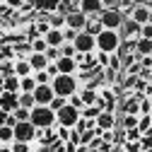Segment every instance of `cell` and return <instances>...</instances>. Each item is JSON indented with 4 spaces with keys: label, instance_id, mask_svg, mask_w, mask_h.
<instances>
[{
    "label": "cell",
    "instance_id": "16",
    "mask_svg": "<svg viewBox=\"0 0 152 152\" xmlns=\"http://www.w3.org/2000/svg\"><path fill=\"white\" fill-rule=\"evenodd\" d=\"M150 12H152V7H147V5H138L135 10H133V15H130V20H135L138 24H150Z\"/></svg>",
    "mask_w": 152,
    "mask_h": 152
},
{
    "label": "cell",
    "instance_id": "21",
    "mask_svg": "<svg viewBox=\"0 0 152 152\" xmlns=\"http://www.w3.org/2000/svg\"><path fill=\"white\" fill-rule=\"evenodd\" d=\"M113 123H116V118H113V113H111V111H102V113H99V118H97V128L109 130V128H113Z\"/></svg>",
    "mask_w": 152,
    "mask_h": 152
},
{
    "label": "cell",
    "instance_id": "32",
    "mask_svg": "<svg viewBox=\"0 0 152 152\" xmlns=\"http://www.w3.org/2000/svg\"><path fill=\"white\" fill-rule=\"evenodd\" d=\"M63 106H68V97H58V94H56V99L51 102V109L53 111H61Z\"/></svg>",
    "mask_w": 152,
    "mask_h": 152
},
{
    "label": "cell",
    "instance_id": "40",
    "mask_svg": "<svg viewBox=\"0 0 152 152\" xmlns=\"http://www.w3.org/2000/svg\"><path fill=\"white\" fill-rule=\"evenodd\" d=\"M150 24H152V12H150Z\"/></svg>",
    "mask_w": 152,
    "mask_h": 152
},
{
    "label": "cell",
    "instance_id": "28",
    "mask_svg": "<svg viewBox=\"0 0 152 152\" xmlns=\"http://www.w3.org/2000/svg\"><path fill=\"white\" fill-rule=\"evenodd\" d=\"M34 77H36V82L39 85H53V75L48 72V70H41V72H34Z\"/></svg>",
    "mask_w": 152,
    "mask_h": 152
},
{
    "label": "cell",
    "instance_id": "38",
    "mask_svg": "<svg viewBox=\"0 0 152 152\" xmlns=\"http://www.w3.org/2000/svg\"><path fill=\"white\" fill-rule=\"evenodd\" d=\"M0 152H15V150H12V145H3V147H0Z\"/></svg>",
    "mask_w": 152,
    "mask_h": 152
},
{
    "label": "cell",
    "instance_id": "15",
    "mask_svg": "<svg viewBox=\"0 0 152 152\" xmlns=\"http://www.w3.org/2000/svg\"><path fill=\"white\" fill-rule=\"evenodd\" d=\"M29 63H31L34 72H41V70H46L51 65V61H48L46 53H29Z\"/></svg>",
    "mask_w": 152,
    "mask_h": 152
},
{
    "label": "cell",
    "instance_id": "33",
    "mask_svg": "<svg viewBox=\"0 0 152 152\" xmlns=\"http://www.w3.org/2000/svg\"><path fill=\"white\" fill-rule=\"evenodd\" d=\"M17 116L15 113H3V126H10V128H17Z\"/></svg>",
    "mask_w": 152,
    "mask_h": 152
},
{
    "label": "cell",
    "instance_id": "7",
    "mask_svg": "<svg viewBox=\"0 0 152 152\" xmlns=\"http://www.w3.org/2000/svg\"><path fill=\"white\" fill-rule=\"evenodd\" d=\"M75 48H77V53H94L97 51V36H92L89 31H80L75 39Z\"/></svg>",
    "mask_w": 152,
    "mask_h": 152
},
{
    "label": "cell",
    "instance_id": "6",
    "mask_svg": "<svg viewBox=\"0 0 152 152\" xmlns=\"http://www.w3.org/2000/svg\"><path fill=\"white\" fill-rule=\"evenodd\" d=\"M39 135V128H36L31 121H20L15 128V138L20 142H34V138Z\"/></svg>",
    "mask_w": 152,
    "mask_h": 152
},
{
    "label": "cell",
    "instance_id": "36",
    "mask_svg": "<svg viewBox=\"0 0 152 152\" xmlns=\"http://www.w3.org/2000/svg\"><path fill=\"white\" fill-rule=\"evenodd\" d=\"M142 36H145V39H152V24H145L142 27Z\"/></svg>",
    "mask_w": 152,
    "mask_h": 152
},
{
    "label": "cell",
    "instance_id": "5",
    "mask_svg": "<svg viewBox=\"0 0 152 152\" xmlns=\"http://www.w3.org/2000/svg\"><path fill=\"white\" fill-rule=\"evenodd\" d=\"M99 20H102L104 29H113V31H118V29L123 27V22L128 20V17H126L121 10H104V12L99 15Z\"/></svg>",
    "mask_w": 152,
    "mask_h": 152
},
{
    "label": "cell",
    "instance_id": "17",
    "mask_svg": "<svg viewBox=\"0 0 152 152\" xmlns=\"http://www.w3.org/2000/svg\"><path fill=\"white\" fill-rule=\"evenodd\" d=\"M3 92L20 94L22 92V77H17V75H7V77H3Z\"/></svg>",
    "mask_w": 152,
    "mask_h": 152
},
{
    "label": "cell",
    "instance_id": "26",
    "mask_svg": "<svg viewBox=\"0 0 152 152\" xmlns=\"http://www.w3.org/2000/svg\"><path fill=\"white\" fill-rule=\"evenodd\" d=\"M80 94H82V99H85V104H87V106H94V104H99V94L94 92V89H82Z\"/></svg>",
    "mask_w": 152,
    "mask_h": 152
},
{
    "label": "cell",
    "instance_id": "11",
    "mask_svg": "<svg viewBox=\"0 0 152 152\" xmlns=\"http://www.w3.org/2000/svg\"><path fill=\"white\" fill-rule=\"evenodd\" d=\"M0 109H3V113H15L17 109H20V94L15 92H0Z\"/></svg>",
    "mask_w": 152,
    "mask_h": 152
},
{
    "label": "cell",
    "instance_id": "25",
    "mask_svg": "<svg viewBox=\"0 0 152 152\" xmlns=\"http://www.w3.org/2000/svg\"><path fill=\"white\" fill-rule=\"evenodd\" d=\"M31 53H46L48 51V41L44 39V36H39V39H31Z\"/></svg>",
    "mask_w": 152,
    "mask_h": 152
},
{
    "label": "cell",
    "instance_id": "13",
    "mask_svg": "<svg viewBox=\"0 0 152 152\" xmlns=\"http://www.w3.org/2000/svg\"><path fill=\"white\" fill-rule=\"evenodd\" d=\"M56 65H58V72H61V75H75V72H77V68H80V63L75 61V58H68V56L58 58V61H56Z\"/></svg>",
    "mask_w": 152,
    "mask_h": 152
},
{
    "label": "cell",
    "instance_id": "10",
    "mask_svg": "<svg viewBox=\"0 0 152 152\" xmlns=\"http://www.w3.org/2000/svg\"><path fill=\"white\" fill-rule=\"evenodd\" d=\"M34 97H36V106H51V102L56 99V89L53 85H39Z\"/></svg>",
    "mask_w": 152,
    "mask_h": 152
},
{
    "label": "cell",
    "instance_id": "27",
    "mask_svg": "<svg viewBox=\"0 0 152 152\" xmlns=\"http://www.w3.org/2000/svg\"><path fill=\"white\" fill-rule=\"evenodd\" d=\"M36 87H39V82H36L34 75H27V77H22V92H36Z\"/></svg>",
    "mask_w": 152,
    "mask_h": 152
},
{
    "label": "cell",
    "instance_id": "41",
    "mask_svg": "<svg viewBox=\"0 0 152 152\" xmlns=\"http://www.w3.org/2000/svg\"><path fill=\"white\" fill-rule=\"evenodd\" d=\"M27 3H34V0H27Z\"/></svg>",
    "mask_w": 152,
    "mask_h": 152
},
{
    "label": "cell",
    "instance_id": "23",
    "mask_svg": "<svg viewBox=\"0 0 152 152\" xmlns=\"http://www.w3.org/2000/svg\"><path fill=\"white\" fill-rule=\"evenodd\" d=\"M20 106H24V109H34L36 106L34 92H20Z\"/></svg>",
    "mask_w": 152,
    "mask_h": 152
},
{
    "label": "cell",
    "instance_id": "34",
    "mask_svg": "<svg viewBox=\"0 0 152 152\" xmlns=\"http://www.w3.org/2000/svg\"><path fill=\"white\" fill-rule=\"evenodd\" d=\"M29 145H31V142H20V140H15V142H12V150H15V152H31Z\"/></svg>",
    "mask_w": 152,
    "mask_h": 152
},
{
    "label": "cell",
    "instance_id": "39",
    "mask_svg": "<svg viewBox=\"0 0 152 152\" xmlns=\"http://www.w3.org/2000/svg\"><path fill=\"white\" fill-rule=\"evenodd\" d=\"M147 97H152V85H150V87H147Z\"/></svg>",
    "mask_w": 152,
    "mask_h": 152
},
{
    "label": "cell",
    "instance_id": "14",
    "mask_svg": "<svg viewBox=\"0 0 152 152\" xmlns=\"http://www.w3.org/2000/svg\"><path fill=\"white\" fill-rule=\"evenodd\" d=\"M145 56H152V39L140 36V39L135 41V61H142Z\"/></svg>",
    "mask_w": 152,
    "mask_h": 152
},
{
    "label": "cell",
    "instance_id": "31",
    "mask_svg": "<svg viewBox=\"0 0 152 152\" xmlns=\"http://www.w3.org/2000/svg\"><path fill=\"white\" fill-rule=\"evenodd\" d=\"M15 116H17V121H31V109H24V106H20L15 111Z\"/></svg>",
    "mask_w": 152,
    "mask_h": 152
},
{
    "label": "cell",
    "instance_id": "20",
    "mask_svg": "<svg viewBox=\"0 0 152 152\" xmlns=\"http://www.w3.org/2000/svg\"><path fill=\"white\" fill-rule=\"evenodd\" d=\"M34 7L39 10V12H56L61 5H58V0H34Z\"/></svg>",
    "mask_w": 152,
    "mask_h": 152
},
{
    "label": "cell",
    "instance_id": "12",
    "mask_svg": "<svg viewBox=\"0 0 152 152\" xmlns=\"http://www.w3.org/2000/svg\"><path fill=\"white\" fill-rule=\"evenodd\" d=\"M77 10H82L87 17H99L104 12V3H102V0H80V7Z\"/></svg>",
    "mask_w": 152,
    "mask_h": 152
},
{
    "label": "cell",
    "instance_id": "19",
    "mask_svg": "<svg viewBox=\"0 0 152 152\" xmlns=\"http://www.w3.org/2000/svg\"><path fill=\"white\" fill-rule=\"evenodd\" d=\"M15 75H17V77H27V75H34V68H31L29 58H17V61H15Z\"/></svg>",
    "mask_w": 152,
    "mask_h": 152
},
{
    "label": "cell",
    "instance_id": "22",
    "mask_svg": "<svg viewBox=\"0 0 152 152\" xmlns=\"http://www.w3.org/2000/svg\"><path fill=\"white\" fill-rule=\"evenodd\" d=\"M85 31H89L92 36H99V34L104 31L102 20H99V17H89V22H87V29H85Z\"/></svg>",
    "mask_w": 152,
    "mask_h": 152
},
{
    "label": "cell",
    "instance_id": "3",
    "mask_svg": "<svg viewBox=\"0 0 152 152\" xmlns=\"http://www.w3.org/2000/svg\"><path fill=\"white\" fill-rule=\"evenodd\" d=\"M53 89L58 97H72V94H77V77L75 75H58V77L53 80Z\"/></svg>",
    "mask_w": 152,
    "mask_h": 152
},
{
    "label": "cell",
    "instance_id": "8",
    "mask_svg": "<svg viewBox=\"0 0 152 152\" xmlns=\"http://www.w3.org/2000/svg\"><path fill=\"white\" fill-rule=\"evenodd\" d=\"M118 34H121V39H133V41H138L140 36H142V24H138L135 20H128L123 22V27L118 29Z\"/></svg>",
    "mask_w": 152,
    "mask_h": 152
},
{
    "label": "cell",
    "instance_id": "2",
    "mask_svg": "<svg viewBox=\"0 0 152 152\" xmlns=\"http://www.w3.org/2000/svg\"><path fill=\"white\" fill-rule=\"evenodd\" d=\"M121 44H123L121 34L113 31V29H104L97 36V51H104V53H118Z\"/></svg>",
    "mask_w": 152,
    "mask_h": 152
},
{
    "label": "cell",
    "instance_id": "30",
    "mask_svg": "<svg viewBox=\"0 0 152 152\" xmlns=\"http://www.w3.org/2000/svg\"><path fill=\"white\" fill-rule=\"evenodd\" d=\"M68 102H70V106H75V109H80V111H82V109L87 106V104H85V99H82V94H80V92H77V94H72V97H70Z\"/></svg>",
    "mask_w": 152,
    "mask_h": 152
},
{
    "label": "cell",
    "instance_id": "1",
    "mask_svg": "<svg viewBox=\"0 0 152 152\" xmlns=\"http://www.w3.org/2000/svg\"><path fill=\"white\" fill-rule=\"evenodd\" d=\"M31 123L39 130H46L53 123H58V113H56L51 106H34L31 109Z\"/></svg>",
    "mask_w": 152,
    "mask_h": 152
},
{
    "label": "cell",
    "instance_id": "24",
    "mask_svg": "<svg viewBox=\"0 0 152 152\" xmlns=\"http://www.w3.org/2000/svg\"><path fill=\"white\" fill-rule=\"evenodd\" d=\"M0 140H3V145H12L17 138H15V128H10V126H3L0 128Z\"/></svg>",
    "mask_w": 152,
    "mask_h": 152
},
{
    "label": "cell",
    "instance_id": "9",
    "mask_svg": "<svg viewBox=\"0 0 152 152\" xmlns=\"http://www.w3.org/2000/svg\"><path fill=\"white\" fill-rule=\"evenodd\" d=\"M65 20H68V27L75 29V31H85L87 29V22H89V17L82 12V10H72L65 15Z\"/></svg>",
    "mask_w": 152,
    "mask_h": 152
},
{
    "label": "cell",
    "instance_id": "35",
    "mask_svg": "<svg viewBox=\"0 0 152 152\" xmlns=\"http://www.w3.org/2000/svg\"><path fill=\"white\" fill-rule=\"evenodd\" d=\"M102 3H104V10H121L123 0H102Z\"/></svg>",
    "mask_w": 152,
    "mask_h": 152
},
{
    "label": "cell",
    "instance_id": "37",
    "mask_svg": "<svg viewBox=\"0 0 152 152\" xmlns=\"http://www.w3.org/2000/svg\"><path fill=\"white\" fill-rule=\"evenodd\" d=\"M126 126H135V116H128L126 118Z\"/></svg>",
    "mask_w": 152,
    "mask_h": 152
},
{
    "label": "cell",
    "instance_id": "29",
    "mask_svg": "<svg viewBox=\"0 0 152 152\" xmlns=\"http://www.w3.org/2000/svg\"><path fill=\"white\" fill-rule=\"evenodd\" d=\"M61 53H63V56H68V58H77V48H75V44H72V41H65V44L61 46Z\"/></svg>",
    "mask_w": 152,
    "mask_h": 152
},
{
    "label": "cell",
    "instance_id": "4",
    "mask_svg": "<svg viewBox=\"0 0 152 152\" xmlns=\"http://www.w3.org/2000/svg\"><path fill=\"white\" fill-rule=\"evenodd\" d=\"M56 113H58V126H63V128H77V123L82 121V111L70 106V102H68V106H63Z\"/></svg>",
    "mask_w": 152,
    "mask_h": 152
},
{
    "label": "cell",
    "instance_id": "18",
    "mask_svg": "<svg viewBox=\"0 0 152 152\" xmlns=\"http://www.w3.org/2000/svg\"><path fill=\"white\" fill-rule=\"evenodd\" d=\"M44 39L48 41V46H53V48H61L63 44H65V31L63 29H51Z\"/></svg>",
    "mask_w": 152,
    "mask_h": 152
}]
</instances>
